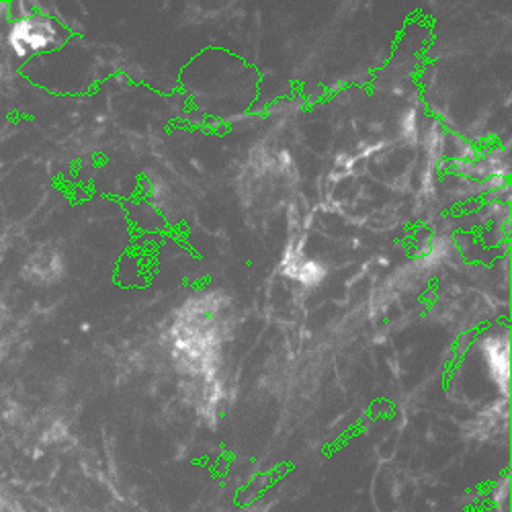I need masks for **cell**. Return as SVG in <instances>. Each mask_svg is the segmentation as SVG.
<instances>
[{
    "label": "cell",
    "mask_w": 512,
    "mask_h": 512,
    "mask_svg": "<svg viewBox=\"0 0 512 512\" xmlns=\"http://www.w3.org/2000/svg\"><path fill=\"white\" fill-rule=\"evenodd\" d=\"M482 357L490 371V377L496 381L500 392L508 394V381H510V355H508V338L506 334H490L484 336L480 345Z\"/></svg>",
    "instance_id": "1"
}]
</instances>
